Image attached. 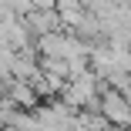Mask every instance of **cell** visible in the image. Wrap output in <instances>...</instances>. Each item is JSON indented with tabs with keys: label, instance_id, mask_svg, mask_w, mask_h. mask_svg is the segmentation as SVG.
<instances>
[{
	"label": "cell",
	"instance_id": "obj_1",
	"mask_svg": "<svg viewBox=\"0 0 131 131\" xmlns=\"http://www.w3.org/2000/svg\"><path fill=\"white\" fill-rule=\"evenodd\" d=\"M101 111H104V118H108L114 128H131V101L124 94L108 91L104 101H101Z\"/></svg>",
	"mask_w": 131,
	"mask_h": 131
}]
</instances>
